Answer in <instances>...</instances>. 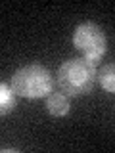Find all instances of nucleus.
Wrapping results in <instances>:
<instances>
[{"label": "nucleus", "mask_w": 115, "mask_h": 153, "mask_svg": "<svg viewBox=\"0 0 115 153\" xmlns=\"http://www.w3.org/2000/svg\"><path fill=\"white\" fill-rule=\"evenodd\" d=\"M98 80V69L90 67L84 57H71L63 61L58 69L56 82L67 96L88 94Z\"/></svg>", "instance_id": "1"}, {"label": "nucleus", "mask_w": 115, "mask_h": 153, "mask_svg": "<svg viewBox=\"0 0 115 153\" xmlns=\"http://www.w3.org/2000/svg\"><path fill=\"white\" fill-rule=\"evenodd\" d=\"M10 86L17 96L29 100H38V98H48L54 88V76L46 67L31 63L19 67L10 79Z\"/></svg>", "instance_id": "2"}, {"label": "nucleus", "mask_w": 115, "mask_h": 153, "mask_svg": "<svg viewBox=\"0 0 115 153\" xmlns=\"http://www.w3.org/2000/svg\"><path fill=\"white\" fill-rule=\"evenodd\" d=\"M73 46L84 56H102L105 54V35L102 27L96 23H81L73 31Z\"/></svg>", "instance_id": "3"}, {"label": "nucleus", "mask_w": 115, "mask_h": 153, "mask_svg": "<svg viewBox=\"0 0 115 153\" xmlns=\"http://www.w3.org/2000/svg\"><path fill=\"white\" fill-rule=\"evenodd\" d=\"M46 109L54 117H63V115H67L71 109L69 96L63 94V92H52L46 98Z\"/></svg>", "instance_id": "4"}, {"label": "nucleus", "mask_w": 115, "mask_h": 153, "mask_svg": "<svg viewBox=\"0 0 115 153\" xmlns=\"http://www.w3.org/2000/svg\"><path fill=\"white\" fill-rule=\"evenodd\" d=\"M13 107H16V92L8 82H2L0 84V113L8 115Z\"/></svg>", "instance_id": "5"}, {"label": "nucleus", "mask_w": 115, "mask_h": 153, "mask_svg": "<svg viewBox=\"0 0 115 153\" xmlns=\"http://www.w3.org/2000/svg\"><path fill=\"white\" fill-rule=\"evenodd\" d=\"M98 82L105 92H115V63H108L98 71Z\"/></svg>", "instance_id": "6"}]
</instances>
